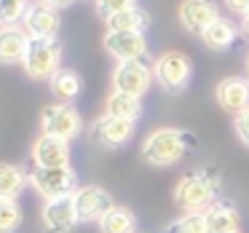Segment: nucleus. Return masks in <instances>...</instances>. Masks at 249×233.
Returning a JSON list of instances; mask_svg holds the SVG:
<instances>
[{
	"label": "nucleus",
	"instance_id": "a878e982",
	"mask_svg": "<svg viewBox=\"0 0 249 233\" xmlns=\"http://www.w3.org/2000/svg\"><path fill=\"white\" fill-rule=\"evenodd\" d=\"M166 233H206V217L204 212H188L177 222L166 228Z\"/></svg>",
	"mask_w": 249,
	"mask_h": 233
},
{
	"label": "nucleus",
	"instance_id": "c85d7f7f",
	"mask_svg": "<svg viewBox=\"0 0 249 233\" xmlns=\"http://www.w3.org/2000/svg\"><path fill=\"white\" fill-rule=\"evenodd\" d=\"M225 6L236 14H249V0H225Z\"/></svg>",
	"mask_w": 249,
	"mask_h": 233
},
{
	"label": "nucleus",
	"instance_id": "f8f14e48",
	"mask_svg": "<svg viewBox=\"0 0 249 233\" xmlns=\"http://www.w3.org/2000/svg\"><path fill=\"white\" fill-rule=\"evenodd\" d=\"M220 19V11L212 0H185L179 6V22L188 33L204 35L209 24H214Z\"/></svg>",
	"mask_w": 249,
	"mask_h": 233
},
{
	"label": "nucleus",
	"instance_id": "412c9836",
	"mask_svg": "<svg viewBox=\"0 0 249 233\" xmlns=\"http://www.w3.org/2000/svg\"><path fill=\"white\" fill-rule=\"evenodd\" d=\"M27 174L22 166L14 163H0V198H17L27 188Z\"/></svg>",
	"mask_w": 249,
	"mask_h": 233
},
{
	"label": "nucleus",
	"instance_id": "9d476101",
	"mask_svg": "<svg viewBox=\"0 0 249 233\" xmlns=\"http://www.w3.org/2000/svg\"><path fill=\"white\" fill-rule=\"evenodd\" d=\"M33 161L40 169L70 166V142L51 134H40L33 145Z\"/></svg>",
	"mask_w": 249,
	"mask_h": 233
},
{
	"label": "nucleus",
	"instance_id": "f3484780",
	"mask_svg": "<svg viewBox=\"0 0 249 233\" xmlns=\"http://www.w3.org/2000/svg\"><path fill=\"white\" fill-rule=\"evenodd\" d=\"M206 217V233H238V225H241V217L233 209L231 204H212L209 209L204 212Z\"/></svg>",
	"mask_w": 249,
	"mask_h": 233
},
{
	"label": "nucleus",
	"instance_id": "dca6fc26",
	"mask_svg": "<svg viewBox=\"0 0 249 233\" xmlns=\"http://www.w3.org/2000/svg\"><path fill=\"white\" fill-rule=\"evenodd\" d=\"M30 46V35L24 33V27H0V65H17L24 62Z\"/></svg>",
	"mask_w": 249,
	"mask_h": 233
},
{
	"label": "nucleus",
	"instance_id": "bb28decb",
	"mask_svg": "<svg viewBox=\"0 0 249 233\" xmlns=\"http://www.w3.org/2000/svg\"><path fill=\"white\" fill-rule=\"evenodd\" d=\"M134 3H137V0H97V11H99V17L107 22V19L115 17V14L134 8Z\"/></svg>",
	"mask_w": 249,
	"mask_h": 233
},
{
	"label": "nucleus",
	"instance_id": "7ed1b4c3",
	"mask_svg": "<svg viewBox=\"0 0 249 233\" xmlns=\"http://www.w3.org/2000/svg\"><path fill=\"white\" fill-rule=\"evenodd\" d=\"M174 198L185 212H206L214 201V182L206 174H188L179 179Z\"/></svg>",
	"mask_w": 249,
	"mask_h": 233
},
{
	"label": "nucleus",
	"instance_id": "cd10ccee",
	"mask_svg": "<svg viewBox=\"0 0 249 233\" xmlns=\"http://www.w3.org/2000/svg\"><path fill=\"white\" fill-rule=\"evenodd\" d=\"M236 131H238L244 145H249V110H244L241 115H236Z\"/></svg>",
	"mask_w": 249,
	"mask_h": 233
},
{
	"label": "nucleus",
	"instance_id": "2eb2a0df",
	"mask_svg": "<svg viewBox=\"0 0 249 233\" xmlns=\"http://www.w3.org/2000/svg\"><path fill=\"white\" fill-rule=\"evenodd\" d=\"M217 102L228 113L241 115L244 110H249V81H244V78H225V81H220L217 83Z\"/></svg>",
	"mask_w": 249,
	"mask_h": 233
},
{
	"label": "nucleus",
	"instance_id": "6ab92c4d",
	"mask_svg": "<svg viewBox=\"0 0 249 233\" xmlns=\"http://www.w3.org/2000/svg\"><path fill=\"white\" fill-rule=\"evenodd\" d=\"M147 24H150V17H147V11H142V8H129V11H121L115 14V17L107 19V27L110 33H145Z\"/></svg>",
	"mask_w": 249,
	"mask_h": 233
},
{
	"label": "nucleus",
	"instance_id": "2f4dec72",
	"mask_svg": "<svg viewBox=\"0 0 249 233\" xmlns=\"http://www.w3.org/2000/svg\"><path fill=\"white\" fill-rule=\"evenodd\" d=\"M247 70H249V59H247Z\"/></svg>",
	"mask_w": 249,
	"mask_h": 233
},
{
	"label": "nucleus",
	"instance_id": "6e6552de",
	"mask_svg": "<svg viewBox=\"0 0 249 233\" xmlns=\"http://www.w3.org/2000/svg\"><path fill=\"white\" fill-rule=\"evenodd\" d=\"M81 222L75 209L72 196H62V198H51L43 206V228L46 233H70L72 228Z\"/></svg>",
	"mask_w": 249,
	"mask_h": 233
},
{
	"label": "nucleus",
	"instance_id": "20e7f679",
	"mask_svg": "<svg viewBox=\"0 0 249 233\" xmlns=\"http://www.w3.org/2000/svg\"><path fill=\"white\" fill-rule=\"evenodd\" d=\"M30 185H33L40 196H46V201L62 198V196H72L78 190L75 172H72L70 166H59V169L35 166V172L30 174Z\"/></svg>",
	"mask_w": 249,
	"mask_h": 233
},
{
	"label": "nucleus",
	"instance_id": "473e14b6",
	"mask_svg": "<svg viewBox=\"0 0 249 233\" xmlns=\"http://www.w3.org/2000/svg\"><path fill=\"white\" fill-rule=\"evenodd\" d=\"M38 3H46V0H38Z\"/></svg>",
	"mask_w": 249,
	"mask_h": 233
},
{
	"label": "nucleus",
	"instance_id": "7c9ffc66",
	"mask_svg": "<svg viewBox=\"0 0 249 233\" xmlns=\"http://www.w3.org/2000/svg\"><path fill=\"white\" fill-rule=\"evenodd\" d=\"M241 33L249 38V14H244V24H241Z\"/></svg>",
	"mask_w": 249,
	"mask_h": 233
},
{
	"label": "nucleus",
	"instance_id": "423d86ee",
	"mask_svg": "<svg viewBox=\"0 0 249 233\" xmlns=\"http://www.w3.org/2000/svg\"><path fill=\"white\" fill-rule=\"evenodd\" d=\"M40 126H43V134L59 137V140H75L81 134V115L78 110H72L70 105H49L40 115Z\"/></svg>",
	"mask_w": 249,
	"mask_h": 233
},
{
	"label": "nucleus",
	"instance_id": "f257e3e1",
	"mask_svg": "<svg viewBox=\"0 0 249 233\" xmlns=\"http://www.w3.org/2000/svg\"><path fill=\"white\" fill-rule=\"evenodd\" d=\"M62 62V46L59 40H46V38H30L27 54H24V72L33 81H51L59 72Z\"/></svg>",
	"mask_w": 249,
	"mask_h": 233
},
{
	"label": "nucleus",
	"instance_id": "393cba45",
	"mask_svg": "<svg viewBox=\"0 0 249 233\" xmlns=\"http://www.w3.org/2000/svg\"><path fill=\"white\" fill-rule=\"evenodd\" d=\"M27 11H30L27 0H0V24L14 27L17 22H22Z\"/></svg>",
	"mask_w": 249,
	"mask_h": 233
},
{
	"label": "nucleus",
	"instance_id": "5701e85b",
	"mask_svg": "<svg viewBox=\"0 0 249 233\" xmlns=\"http://www.w3.org/2000/svg\"><path fill=\"white\" fill-rule=\"evenodd\" d=\"M51 91H54V97L62 99V102H72V99L81 94V75L72 72V70H59L51 78Z\"/></svg>",
	"mask_w": 249,
	"mask_h": 233
},
{
	"label": "nucleus",
	"instance_id": "4be33fe9",
	"mask_svg": "<svg viewBox=\"0 0 249 233\" xmlns=\"http://www.w3.org/2000/svg\"><path fill=\"white\" fill-rule=\"evenodd\" d=\"M201 40H204L212 51H228L233 46V40H236V27H233L228 19H217L214 24L206 27V33L201 35Z\"/></svg>",
	"mask_w": 249,
	"mask_h": 233
},
{
	"label": "nucleus",
	"instance_id": "0eeeda50",
	"mask_svg": "<svg viewBox=\"0 0 249 233\" xmlns=\"http://www.w3.org/2000/svg\"><path fill=\"white\" fill-rule=\"evenodd\" d=\"M113 86L121 94H131V97H142L147 94V89L153 86V70L142 59L137 62H121L115 67Z\"/></svg>",
	"mask_w": 249,
	"mask_h": 233
},
{
	"label": "nucleus",
	"instance_id": "ddd939ff",
	"mask_svg": "<svg viewBox=\"0 0 249 233\" xmlns=\"http://www.w3.org/2000/svg\"><path fill=\"white\" fill-rule=\"evenodd\" d=\"M24 33L30 38H46L54 40L56 33H59V14L56 8H51L49 3H38V6H30V11L24 14Z\"/></svg>",
	"mask_w": 249,
	"mask_h": 233
},
{
	"label": "nucleus",
	"instance_id": "f03ea898",
	"mask_svg": "<svg viewBox=\"0 0 249 233\" xmlns=\"http://www.w3.org/2000/svg\"><path fill=\"white\" fill-rule=\"evenodd\" d=\"M185 140L188 137L177 129H158L142 145V158L150 166H172L185 156Z\"/></svg>",
	"mask_w": 249,
	"mask_h": 233
},
{
	"label": "nucleus",
	"instance_id": "c756f323",
	"mask_svg": "<svg viewBox=\"0 0 249 233\" xmlns=\"http://www.w3.org/2000/svg\"><path fill=\"white\" fill-rule=\"evenodd\" d=\"M46 3H49L51 8H65V6H70L72 0H46Z\"/></svg>",
	"mask_w": 249,
	"mask_h": 233
},
{
	"label": "nucleus",
	"instance_id": "39448f33",
	"mask_svg": "<svg viewBox=\"0 0 249 233\" xmlns=\"http://www.w3.org/2000/svg\"><path fill=\"white\" fill-rule=\"evenodd\" d=\"M190 75H193V67H190V59L182 51H166V54L158 56L156 78L166 91H182L188 86Z\"/></svg>",
	"mask_w": 249,
	"mask_h": 233
},
{
	"label": "nucleus",
	"instance_id": "a211bd4d",
	"mask_svg": "<svg viewBox=\"0 0 249 233\" xmlns=\"http://www.w3.org/2000/svg\"><path fill=\"white\" fill-rule=\"evenodd\" d=\"M137 228V220H134V212L129 206H118L113 204L105 217L99 220V231L102 233H134Z\"/></svg>",
	"mask_w": 249,
	"mask_h": 233
},
{
	"label": "nucleus",
	"instance_id": "1a4fd4ad",
	"mask_svg": "<svg viewBox=\"0 0 249 233\" xmlns=\"http://www.w3.org/2000/svg\"><path fill=\"white\" fill-rule=\"evenodd\" d=\"M72 201H75V209H78L81 222L102 220L105 212L113 206L110 193H107L105 188H99V185H81V188L72 193Z\"/></svg>",
	"mask_w": 249,
	"mask_h": 233
},
{
	"label": "nucleus",
	"instance_id": "4468645a",
	"mask_svg": "<svg viewBox=\"0 0 249 233\" xmlns=\"http://www.w3.org/2000/svg\"><path fill=\"white\" fill-rule=\"evenodd\" d=\"M105 49L118 62H137L147 54V40L145 33H107Z\"/></svg>",
	"mask_w": 249,
	"mask_h": 233
},
{
	"label": "nucleus",
	"instance_id": "72a5a7b5",
	"mask_svg": "<svg viewBox=\"0 0 249 233\" xmlns=\"http://www.w3.org/2000/svg\"><path fill=\"white\" fill-rule=\"evenodd\" d=\"M238 233H241V231H238Z\"/></svg>",
	"mask_w": 249,
	"mask_h": 233
},
{
	"label": "nucleus",
	"instance_id": "9b49d317",
	"mask_svg": "<svg viewBox=\"0 0 249 233\" xmlns=\"http://www.w3.org/2000/svg\"><path fill=\"white\" fill-rule=\"evenodd\" d=\"M131 134H134V121L113 118V115H102L91 126V140L102 147H121L131 140Z\"/></svg>",
	"mask_w": 249,
	"mask_h": 233
},
{
	"label": "nucleus",
	"instance_id": "b1692460",
	"mask_svg": "<svg viewBox=\"0 0 249 233\" xmlns=\"http://www.w3.org/2000/svg\"><path fill=\"white\" fill-rule=\"evenodd\" d=\"M22 225V206L17 198H0V233H17Z\"/></svg>",
	"mask_w": 249,
	"mask_h": 233
},
{
	"label": "nucleus",
	"instance_id": "aec40b11",
	"mask_svg": "<svg viewBox=\"0 0 249 233\" xmlns=\"http://www.w3.org/2000/svg\"><path fill=\"white\" fill-rule=\"evenodd\" d=\"M142 113V102L140 97H131V94H121L113 91L105 105V115H113V118H126V121H137Z\"/></svg>",
	"mask_w": 249,
	"mask_h": 233
}]
</instances>
